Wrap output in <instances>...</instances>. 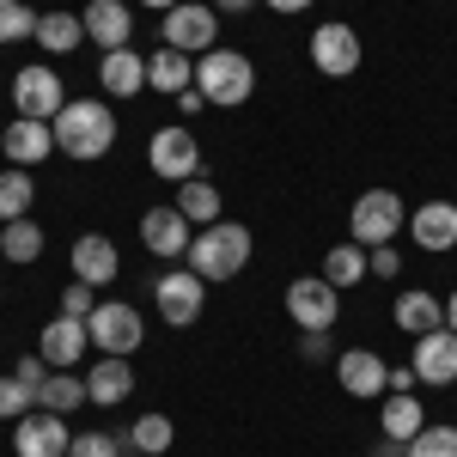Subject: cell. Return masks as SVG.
Segmentation results:
<instances>
[{
  "label": "cell",
  "mask_w": 457,
  "mask_h": 457,
  "mask_svg": "<svg viewBox=\"0 0 457 457\" xmlns=\"http://www.w3.org/2000/svg\"><path fill=\"white\" fill-rule=\"evenodd\" d=\"M86 329H92V348L98 353H122V360L146 342V323L129 299H98V312L86 317Z\"/></svg>",
  "instance_id": "5"
},
{
  "label": "cell",
  "mask_w": 457,
  "mask_h": 457,
  "mask_svg": "<svg viewBox=\"0 0 457 457\" xmlns=\"http://www.w3.org/2000/svg\"><path fill=\"white\" fill-rule=\"evenodd\" d=\"M37 43H43L49 55H73V49L86 43V19H79V12H43V19H37Z\"/></svg>",
  "instance_id": "27"
},
{
  "label": "cell",
  "mask_w": 457,
  "mask_h": 457,
  "mask_svg": "<svg viewBox=\"0 0 457 457\" xmlns=\"http://www.w3.org/2000/svg\"><path fill=\"white\" fill-rule=\"evenodd\" d=\"M366 262H372V275H378V281H390V275H403V256H396V245L366 250Z\"/></svg>",
  "instance_id": "40"
},
{
  "label": "cell",
  "mask_w": 457,
  "mask_h": 457,
  "mask_svg": "<svg viewBox=\"0 0 457 457\" xmlns=\"http://www.w3.org/2000/svg\"><path fill=\"white\" fill-rule=\"evenodd\" d=\"M312 68L329 73V79H348V73L360 68V31L342 25V19L317 25V31H312Z\"/></svg>",
  "instance_id": "12"
},
{
  "label": "cell",
  "mask_w": 457,
  "mask_h": 457,
  "mask_svg": "<svg viewBox=\"0 0 457 457\" xmlns=\"http://www.w3.org/2000/svg\"><path fill=\"white\" fill-rule=\"evenodd\" d=\"M79 19H86V43H98V49H129V37H135L129 0H92Z\"/></svg>",
  "instance_id": "19"
},
{
  "label": "cell",
  "mask_w": 457,
  "mask_h": 457,
  "mask_svg": "<svg viewBox=\"0 0 457 457\" xmlns=\"http://www.w3.org/2000/svg\"><path fill=\"white\" fill-rule=\"evenodd\" d=\"M299 360H336V342H329V329H299Z\"/></svg>",
  "instance_id": "38"
},
{
  "label": "cell",
  "mask_w": 457,
  "mask_h": 457,
  "mask_svg": "<svg viewBox=\"0 0 457 457\" xmlns=\"http://www.w3.org/2000/svg\"><path fill=\"white\" fill-rule=\"evenodd\" d=\"M378 457H409V452H403V445H396V439H385V452H378Z\"/></svg>",
  "instance_id": "47"
},
{
  "label": "cell",
  "mask_w": 457,
  "mask_h": 457,
  "mask_svg": "<svg viewBox=\"0 0 457 457\" xmlns=\"http://www.w3.org/2000/svg\"><path fill=\"white\" fill-rule=\"evenodd\" d=\"M287 317H293L299 329H336V317H342V287H329L323 275L287 281Z\"/></svg>",
  "instance_id": "9"
},
{
  "label": "cell",
  "mask_w": 457,
  "mask_h": 457,
  "mask_svg": "<svg viewBox=\"0 0 457 457\" xmlns=\"http://www.w3.org/2000/svg\"><path fill=\"white\" fill-rule=\"evenodd\" d=\"M0 256H6V262H37V256H43V226H37L31 213L0 226Z\"/></svg>",
  "instance_id": "31"
},
{
  "label": "cell",
  "mask_w": 457,
  "mask_h": 457,
  "mask_svg": "<svg viewBox=\"0 0 457 457\" xmlns=\"http://www.w3.org/2000/svg\"><path fill=\"white\" fill-rule=\"evenodd\" d=\"M62 312H68V317H92V312H98V287L68 281V287H62Z\"/></svg>",
  "instance_id": "36"
},
{
  "label": "cell",
  "mask_w": 457,
  "mask_h": 457,
  "mask_svg": "<svg viewBox=\"0 0 457 457\" xmlns=\"http://www.w3.org/2000/svg\"><path fill=\"white\" fill-rule=\"evenodd\" d=\"M49 129H55V153H68L79 165L104 159L110 146H116V116H110L104 98H68V110Z\"/></svg>",
  "instance_id": "1"
},
{
  "label": "cell",
  "mask_w": 457,
  "mask_h": 457,
  "mask_svg": "<svg viewBox=\"0 0 457 457\" xmlns=\"http://www.w3.org/2000/svg\"><path fill=\"white\" fill-rule=\"evenodd\" d=\"M409 366H415L421 385H457V329H427V336H415Z\"/></svg>",
  "instance_id": "16"
},
{
  "label": "cell",
  "mask_w": 457,
  "mask_h": 457,
  "mask_svg": "<svg viewBox=\"0 0 457 457\" xmlns=\"http://www.w3.org/2000/svg\"><path fill=\"white\" fill-rule=\"evenodd\" d=\"M195 86V55H183V49H153L146 55V92H165V98H177V92H189Z\"/></svg>",
  "instance_id": "21"
},
{
  "label": "cell",
  "mask_w": 457,
  "mask_h": 457,
  "mask_svg": "<svg viewBox=\"0 0 457 457\" xmlns=\"http://www.w3.org/2000/svg\"><path fill=\"white\" fill-rule=\"evenodd\" d=\"M98 86H104L110 98H135V92H146V55H135V49H104Z\"/></svg>",
  "instance_id": "24"
},
{
  "label": "cell",
  "mask_w": 457,
  "mask_h": 457,
  "mask_svg": "<svg viewBox=\"0 0 457 457\" xmlns=\"http://www.w3.org/2000/svg\"><path fill=\"white\" fill-rule=\"evenodd\" d=\"M445 329H457V293L445 299Z\"/></svg>",
  "instance_id": "45"
},
{
  "label": "cell",
  "mask_w": 457,
  "mask_h": 457,
  "mask_svg": "<svg viewBox=\"0 0 457 457\" xmlns=\"http://www.w3.org/2000/svg\"><path fill=\"white\" fill-rule=\"evenodd\" d=\"M31 202H37L31 171H25V165H6V171H0V226H6V220H25Z\"/></svg>",
  "instance_id": "30"
},
{
  "label": "cell",
  "mask_w": 457,
  "mask_h": 457,
  "mask_svg": "<svg viewBox=\"0 0 457 457\" xmlns=\"http://www.w3.org/2000/svg\"><path fill=\"white\" fill-rule=\"evenodd\" d=\"M146 165L165 177V183H189V177L202 171V146H195V135L183 122H171V129H159L146 141Z\"/></svg>",
  "instance_id": "10"
},
{
  "label": "cell",
  "mask_w": 457,
  "mask_h": 457,
  "mask_svg": "<svg viewBox=\"0 0 457 457\" xmlns=\"http://www.w3.org/2000/svg\"><path fill=\"white\" fill-rule=\"evenodd\" d=\"M390 317L403 336H427V329H445V299H433L427 287H409V293H396Z\"/></svg>",
  "instance_id": "22"
},
{
  "label": "cell",
  "mask_w": 457,
  "mask_h": 457,
  "mask_svg": "<svg viewBox=\"0 0 457 457\" xmlns=\"http://www.w3.org/2000/svg\"><path fill=\"white\" fill-rule=\"evenodd\" d=\"M68 269H73V281H86V287H98L104 293L116 275H122V250L110 245L104 232H79L68 250Z\"/></svg>",
  "instance_id": "13"
},
{
  "label": "cell",
  "mask_w": 457,
  "mask_h": 457,
  "mask_svg": "<svg viewBox=\"0 0 457 457\" xmlns=\"http://www.w3.org/2000/svg\"><path fill=\"white\" fill-rule=\"evenodd\" d=\"M213 12H250V6H256V0H208Z\"/></svg>",
  "instance_id": "44"
},
{
  "label": "cell",
  "mask_w": 457,
  "mask_h": 457,
  "mask_svg": "<svg viewBox=\"0 0 457 457\" xmlns=\"http://www.w3.org/2000/svg\"><path fill=\"white\" fill-rule=\"evenodd\" d=\"M31 409H37V396L19 385L12 372H0V421H19V415H31Z\"/></svg>",
  "instance_id": "35"
},
{
  "label": "cell",
  "mask_w": 457,
  "mask_h": 457,
  "mask_svg": "<svg viewBox=\"0 0 457 457\" xmlns=\"http://www.w3.org/2000/svg\"><path fill=\"white\" fill-rule=\"evenodd\" d=\"M366 275H372V262H366V245H353V238L323 256V281L329 287H360Z\"/></svg>",
  "instance_id": "29"
},
{
  "label": "cell",
  "mask_w": 457,
  "mask_h": 457,
  "mask_svg": "<svg viewBox=\"0 0 457 457\" xmlns=\"http://www.w3.org/2000/svg\"><path fill=\"white\" fill-rule=\"evenodd\" d=\"M37 19L25 0H0V43H19V37H37Z\"/></svg>",
  "instance_id": "33"
},
{
  "label": "cell",
  "mask_w": 457,
  "mask_h": 457,
  "mask_svg": "<svg viewBox=\"0 0 457 457\" xmlns=\"http://www.w3.org/2000/svg\"><path fill=\"white\" fill-rule=\"evenodd\" d=\"M129 457H146V452H129Z\"/></svg>",
  "instance_id": "48"
},
{
  "label": "cell",
  "mask_w": 457,
  "mask_h": 457,
  "mask_svg": "<svg viewBox=\"0 0 457 457\" xmlns=\"http://www.w3.org/2000/svg\"><path fill=\"white\" fill-rule=\"evenodd\" d=\"M348 232H353V245H366V250L390 245L403 232V195L396 189H366L348 213Z\"/></svg>",
  "instance_id": "6"
},
{
  "label": "cell",
  "mask_w": 457,
  "mask_h": 457,
  "mask_svg": "<svg viewBox=\"0 0 457 457\" xmlns=\"http://www.w3.org/2000/svg\"><path fill=\"white\" fill-rule=\"evenodd\" d=\"M49 372H55V366H49V360H43V353H25V360H19V372H12V378H19V385L31 390H43V378H49Z\"/></svg>",
  "instance_id": "39"
},
{
  "label": "cell",
  "mask_w": 457,
  "mask_h": 457,
  "mask_svg": "<svg viewBox=\"0 0 457 457\" xmlns=\"http://www.w3.org/2000/svg\"><path fill=\"white\" fill-rule=\"evenodd\" d=\"M171 439H177L171 415H141V421L129 427V445L146 452V457H165V452H171Z\"/></svg>",
  "instance_id": "32"
},
{
  "label": "cell",
  "mask_w": 457,
  "mask_h": 457,
  "mask_svg": "<svg viewBox=\"0 0 457 457\" xmlns=\"http://www.w3.org/2000/svg\"><path fill=\"white\" fill-rule=\"evenodd\" d=\"M0 153H6V165H43L49 153H55V129L49 122H37V116H12L6 122V135H0Z\"/></svg>",
  "instance_id": "18"
},
{
  "label": "cell",
  "mask_w": 457,
  "mask_h": 457,
  "mask_svg": "<svg viewBox=\"0 0 457 457\" xmlns=\"http://www.w3.org/2000/svg\"><path fill=\"white\" fill-rule=\"evenodd\" d=\"M153 305H159V317H165L171 329H189V323L202 317V305H208V281H202L195 269H165V275L153 281Z\"/></svg>",
  "instance_id": "7"
},
{
  "label": "cell",
  "mask_w": 457,
  "mask_h": 457,
  "mask_svg": "<svg viewBox=\"0 0 457 457\" xmlns=\"http://www.w3.org/2000/svg\"><path fill=\"white\" fill-rule=\"evenodd\" d=\"M141 6H153V12H171V6H183V0H141Z\"/></svg>",
  "instance_id": "46"
},
{
  "label": "cell",
  "mask_w": 457,
  "mask_h": 457,
  "mask_svg": "<svg viewBox=\"0 0 457 457\" xmlns=\"http://www.w3.org/2000/svg\"><path fill=\"white\" fill-rule=\"evenodd\" d=\"M262 6H269V12H305L312 0H262Z\"/></svg>",
  "instance_id": "43"
},
{
  "label": "cell",
  "mask_w": 457,
  "mask_h": 457,
  "mask_svg": "<svg viewBox=\"0 0 457 457\" xmlns=\"http://www.w3.org/2000/svg\"><path fill=\"white\" fill-rule=\"evenodd\" d=\"M378 427H385V439H396V445H409L415 433L427 427V409L415 403V390H390L385 409H378Z\"/></svg>",
  "instance_id": "25"
},
{
  "label": "cell",
  "mask_w": 457,
  "mask_h": 457,
  "mask_svg": "<svg viewBox=\"0 0 457 457\" xmlns=\"http://www.w3.org/2000/svg\"><path fill=\"white\" fill-rule=\"evenodd\" d=\"M245 262H250V226H238V220H213L189 245V269L202 281H232Z\"/></svg>",
  "instance_id": "2"
},
{
  "label": "cell",
  "mask_w": 457,
  "mask_h": 457,
  "mask_svg": "<svg viewBox=\"0 0 457 457\" xmlns=\"http://www.w3.org/2000/svg\"><path fill=\"white\" fill-rule=\"evenodd\" d=\"M92 348V329H86V317H55V323H43V336H37V353L55 366V372H73L79 366V353Z\"/></svg>",
  "instance_id": "17"
},
{
  "label": "cell",
  "mask_w": 457,
  "mask_h": 457,
  "mask_svg": "<svg viewBox=\"0 0 457 457\" xmlns=\"http://www.w3.org/2000/svg\"><path fill=\"white\" fill-rule=\"evenodd\" d=\"M403 452L409 457H457V427H421Z\"/></svg>",
  "instance_id": "34"
},
{
  "label": "cell",
  "mask_w": 457,
  "mask_h": 457,
  "mask_svg": "<svg viewBox=\"0 0 457 457\" xmlns=\"http://www.w3.org/2000/svg\"><path fill=\"white\" fill-rule=\"evenodd\" d=\"M141 245L153 250V256H165V262H171V256H189V245H195V226H189V213L177 208H146L141 213Z\"/></svg>",
  "instance_id": "14"
},
{
  "label": "cell",
  "mask_w": 457,
  "mask_h": 457,
  "mask_svg": "<svg viewBox=\"0 0 457 457\" xmlns=\"http://www.w3.org/2000/svg\"><path fill=\"white\" fill-rule=\"evenodd\" d=\"M73 433H68V415H49V409H31L12 421V452L19 457H68Z\"/></svg>",
  "instance_id": "11"
},
{
  "label": "cell",
  "mask_w": 457,
  "mask_h": 457,
  "mask_svg": "<svg viewBox=\"0 0 457 457\" xmlns=\"http://www.w3.org/2000/svg\"><path fill=\"white\" fill-rule=\"evenodd\" d=\"M159 37H165V49H183V55H208L220 49L213 37H220V12L202 6V0H183L171 12H159Z\"/></svg>",
  "instance_id": "4"
},
{
  "label": "cell",
  "mask_w": 457,
  "mask_h": 457,
  "mask_svg": "<svg viewBox=\"0 0 457 457\" xmlns=\"http://www.w3.org/2000/svg\"><path fill=\"white\" fill-rule=\"evenodd\" d=\"M12 110H19V116H37V122H55V116L68 110V86L55 79V68L31 62V68L12 73Z\"/></svg>",
  "instance_id": "8"
},
{
  "label": "cell",
  "mask_w": 457,
  "mask_h": 457,
  "mask_svg": "<svg viewBox=\"0 0 457 457\" xmlns=\"http://www.w3.org/2000/svg\"><path fill=\"white\" fill-rule=\"evenodd\" d=\"M177 110H183V116H202V110H208V98L189 86V92H177Z\"/></svg>",
  "instance_id": "41"
},
{
  "label": "cell",
  "mask_w": 457,
  "mask_h": 457,
  "mask_svg": "<svg viewBox=\"0 0 457 457\" xmlns=\"http://www.w3.org/2000/svg\"><path fill=\"white\" fill-rule=\"evenodd\" d=\"M86 390H92V403H98V409H116V403H129V396H135V366H129L122 353H104V360L86 372Z\"/></svg>",
  "instance_id": "23"
},
{
  "label": "cell",
  "mask_w": 457,
  "mask_h": 457,
  "mask_svg": "<svg viewBox=\"0 0 457 457\" xmlns=\"http://www.w3.org/2000/svg\"><path fill=\"white\" fill-rule=\"evenodd\" d=\"M336 385L348 396H360V403H372V396L390 390V366L372 348H348V353H336Z\"/></svg>",
  "instance_id": "15"
},
{
  "label": "cell",
  "mask_w": 457,
  "mask_h": 457,
  "mask_svg": "<svg viewBox=\"0 0 457 457\" xmlns=\"http://www.w3.org/2000/svg\"><path fill=\"white\" fill-rule=\"evenodd\" d=\"M68 457H122V445H116L110 433H73Z\"/></svg>",
  "instance_id": "37"
},
{
  "label": "cell",
  "mask_w": 457,
  "mask_h": 457,
  "mask_svg": "<svg viewBox=\"0 0 457 457\" xmlns=\"http://www.w3.org/2000/svg\"><path fill=\"white\" fill-rule=\"evenodd\" d=\"M177 208L189 213V226H213V220H226L220 213V183L213 177H189V183H177Z\"/></svg>",
  "instance_id": "26"
},
{
  "label": "cell",
  "mask_w": 457,
  "mask_h": 457,
  "mask_svg": "<svg viewBox=\"0 0 457 457\" xmlns=\"http://www.w3.org/2000/svg\"><path fill=\"white\" fill-rule=\"evenodd\" d=\"M79 403H92V390H86V378H73V372H49L43 390H37V409H49V415H73Z\"/></svg>",
  "instance_id": "28"
},
{
  "label": "cell",
  "mask_w": 457,
  "mask_h": 457,
  "mask_svg": "<svg viewBox=\"0 0 457 457\" xmlns=\"http://www.w3.org/2000/svg\"><path fill=\"white\" fill-rule=\"evenodd\" d=\"M409 238L421 250H457V202H421V208L409 213Z\"/></svg>",
  "instance_id": "20"
},
{
  "label": "cell",
  "mask_w": 457,
  "mask_h": 457,
  "mask_svg": "<svg viewBox=\"0 0 457 457\" xmlns=\"http://www.w3.org/2000/svg\"><path fill=\"white\" fill-rule=\"evenodd\" d=\"M421 385V378H415V366H390V390H415ZM385 390V396H390Z\"/></svg>",
  "instance_id": "42"
},
{
  "label": "cell",
  "mask_w": 457,
  "mask_h": 457,
  "mask_svg": "<svg viewBox=\"0 0 457 457\" xmlns=\"http://www.w3.org/2000/svg\"><path fill=\"white\" fill-rule=\"evenodd\" d=\"M195 92H202L213 110H238L250 92H256L250 55H238V49H208V55H195Z\"/></svg>",
  "instance_id": "3"
}]
</instances>
